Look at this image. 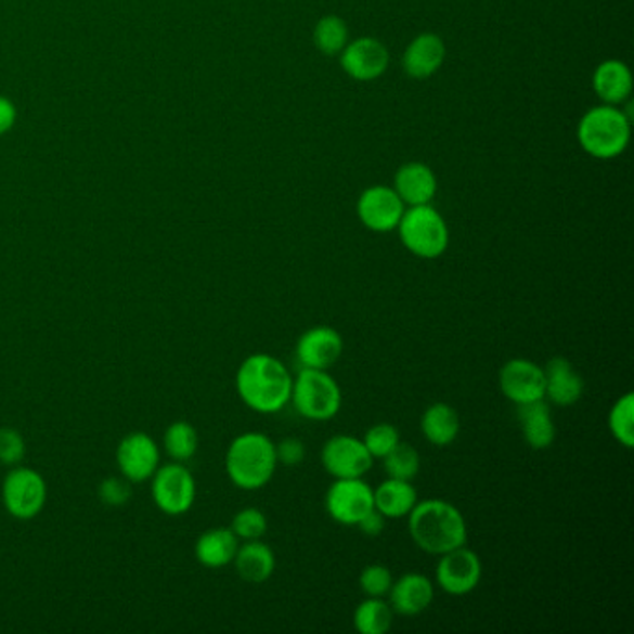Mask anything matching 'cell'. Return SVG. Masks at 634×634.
Masks as SVG:
<instances>
[{"mask_svg": "<svg viewBox=\"0 0 634 634\" xmlns=\"http://www.w3.org/2000/svg\"><path fill=\"white\" fill-rule=\"evenodd\" d=\"M25 439L14 428H0V464L17 465L25 458Z\"/></svg>", "mask_w": 634, "mask_h": 634, "instance_id": "e575fe53", "label": "cell"}, {"mask_svg": "<svg viewBox=\"0 0 634 634\" xmlns=\"http://www.w3.org/2000/svg\"><path fill=\"white\" fill-rule=\"evenodd\" d=\"M15 118H17V112H15L12 101H8L7 98H0V134H4V132L14 127Z\"/></svg>", "mask_w": 634, "mask_h": 634, "instance_id": "f35d334b", "label": "cell"}, {"mask_svg": "<svg viewBox=\"0 0 634 634\" xmlns=\"http://www.w3.org/2000/svg\"><path fill=\"white\" fill-rule=\"evenodd\" d=\"M392 579L391 569L381 566V564H371L366 566L360 575V588L366 597H386L391 590Z\"/></svg>", "mask_w": 634, "mask_h": 634, "instance_id": "836d02e7", "label": "cell"}, {"mask_svg": "<svg viewBox=\"0 0 634 634\" xmlns=\"http://www.w3.org/2000/svg\"><path fill=\"white\" fill-rule=\"evenodd\" d=\"M340 66L348 77L368 82L378 79L389 66V53L381 41L360 38L342 49Z\"/></svg>", "mask_w": 634, "mask_h": 634, "instance_id": "2e32d148", "label": "cell"}, {"mask_svg": "<svg viewBox=\"0 0 634 634\" xmlns=\"http://www.w3.org/2000/svg\"><path fill=\"white\" fill-rule=\"evenodd\" d=\"M275 454H277V462L283 465H298L306 458V445L303 441L298 438H285L275 445Z\"/></svg>", "mask_w": 634, "mask_h": 634, "instance_id": "8d00e7d4", "label": "cell"}, {"mask_svg": "<svg viewBox=\"0 0 634 634\" xmlns=\"http://www.w3.org/2000/svg\"><path fill=\"white\" fill-rule=\"evenodd\" d=\"M241 540L235 536V532L225 527H218V529H210L203 532L202 536L197 538L196 553L197 562L209 569H220L230 566L235 560L236 551L241 545Z\"/></svg>", "mask_w": 634, "mask_h": 634, "instance_id": "44dd1931", "label": "cell"}, {"mask_svg": "<svg viewBox=\"0 0 634 634\" xmlns=\"http://www.w3.org/2000/svg\"><path fill=\"white\" fill-rule=\"evenodd\" d=\"M394 190L404 205H428L438 192V181L426 164L407 163L394 176Z\"/></svg>", "mask_w": 634, "mask_h": 634, "instance_id": "ffe728a7", "label": "cell"}, {"mask_svg": "<svg viewBox=\"0 0 634 634\" xmlns=\"http://www.w3.org/2000/svg\"><path fill=\"white\" fill-rule=\"evenodd\" d=\"M321 462L327 475L335 480L340 478H363L371 471L374 458L366 451L363 439L340 434L327 439L322 447Z\"/></svg>", "mask_w": 634, "mask_h": 634, "instance_id": "30bf717a", "label": "cell"}, {"mask_svg": "<svg viewBox=\"0 0 634 634\" xmlns=\"http://www.w3.org/2000/svg\"><path fill=\"white\" fill-rule=\"evenodd\" d=\"M196 478L179 462L160 465L151 477V495L166 516H183L196 501Z\"/></svg>", "mask_w": 634, "mask_h": 634, "instance_id": "ba28073f", "label": "cell"}, {"mask_svg": "<svg viewBox=\"0 0 634 634\" xmlns=\"http://www.w3.org/2000/svg\"><path fill=\"white\" fill-rule=\"evenodd\" d=\"M267 529H269V521L259 508H244L233 517V523H231V530L235 532V536L244 542L261 540L267 534Z\"/></svg>", "mask_w": 634, "mask_h": 634, "instance_id": "d6a6232c", "label": "cell"}, {"mask_svg": "<svg viewBox=\"0 0 634 634\" xmlns=\"http://www.w3.org/2000/svg\"><path fill=\"white\" fill-rule=\"evenodd\" d=\"M163 441L164 451L168 452V456L179 464L189 462L199 447V436H197L196 428L186 420L171 423L168 430L164 432Z\"/></svg>", "mask_w": 634, "mask_h": 634, "instance_id": "83f0119b", "label": "cell"}, {"mask_svg": "<svg viewBox=\"0 0 634 634\" xmlns=\"http://www.w3.org/2000/svg\"><path fill=\"white\" fill-rule=\"evenodd\" d=\"M384 467H386L387 477L412 482L420 469V456L412 445H405L400 441L399 445L384 458Z\"/></svg>", "mask_w": 634, "mask_h": 634, "instance_id": "4dcf8cb0", "label": "cell"}, {"mask_svg": "<svg viewBox=\"0 0 634 634\" xmlns=\"http://www.w3.org/2000/svg\"><path fill=\"white\" fill-rule=\"evenodd\" d=\"M366 451L374 460H384L400 443V432L389 423H379L366 430L363 438Z\"/></svg>", "mask_w": 634, "mask_h": 634, "instance_id": "1f68e13d", "label": "cell"}, {"mask_svg": "<svg viewBox=\"0 0 634 634\" xmlns=\"http://www.w3.org/2000/svg\"><path fill=\"white\" fill-rule=\"evenodd\" d=\"M391 605L384 597H366L353 612V627L361 634H386L392 625Z\"/></svg>", "mask_w": 634, "mask_h": 634, "instance_id": "4316f807", "label": "cell"}, {"mask_svg": "<svg viewBox=\"0 0 634 634\" xmlns=\"http://www.w3.org/2000/svg\"><path fill=\"white\" fill-rule=\"evenodd\" d=\"M275 467V443L261 432L236 436L225 452V473L238 490H261L274 478Z\"/></svg>", "mask_w": 634, "mask_h": 634, "instance_id": "3957f363", "label": "cell"}, {"mask_svg": "<svg viewBox=\"0 0 634 634\" xmlns=\"http://www.w3.org/2000/svg\"><path fill=\"white\" fill-rule=\"evenodd\" d=\"M417 503V491L407 480L387 477L386 482L374 490V508L386 519L410 516Z\"/></svg>", "mask_w": 634, "mask_h": 634, "instance_id": "cb8c5ba5", "label": "cell"}, {"mask_svg": "<svg viewBox=\"0 0 634 634\" xmlns=\"http://www.w3.org/2000/svg\"><path fill=\"white\" fill-rule=\"evenodd\" d=\"M577 137L592 157L614 158L627 147L631 119L614 106H597L584 114Z\"/></svg>", "mask_w": 634, "mask_h": 634, "instance_id": "277c9868", "label": "cell"}, {"mask_svg": "<svg viewBox=\"0 0 634 634\" xmlns=\"http://www.w3.org/2000/svg\"><path fill=\"white\" fill-rule=\"evenodd\" d=\"M517 407H519V423H521V432L527 445L536 451L549 449L556 439V426L549 405L545 404V400H538V402L517 405Z\"/></svg>", "mask_w": 634, "mask_h": 634, "instance_id": "7402d4cb", "label": "cell"}, {"mask_svg": "<svg viewBox=\"0 0 634 634\" xmlns=\"http://www.w3.org/2000/svg\"><path fill=\"white\" fill-rule=\"evenodd\" d=\"M345 340L339 332L329 326H316L300 335L296 342V358L303 368L327 371L340 360Z\"/></svg>", "mask_w": 634, "mask_h": 634, "instance_id": "9a60e30c", "label": "cell"}, {"mask_svg": "<svg viewBox=\"0 0 634 634\" xmlns=\"http://www.w3.org/2000/svg\"><path fill=\"white\" fill-rule=\"evenodd\" d=\"M374 510V490L363 478H340L326 493L327 516L339 525L358 527Z\"/></svg>", "mask_w": 634, "mask_h": 634, "instance_id": "9c48e42d", "label": "cell"}, {"mask_svg": "<svg viewBox=\"0 0 634 634\" xmlns=\"http://www.w3.org/2000/svg\"><path fill=\"white\" fill-rule=\"evenodd\" d=\"M410 536L418 549L441 556L467 543V523L454 504L428 499L410 512Z\"/></svg>", "mask_w": 634, "mask_h": 634, "instance_id": "7a4b0ae2", "label": "cell"}, {"mask_svg": "<svg viewBox=\"0 0 634 634\" xmlns=\"http://www.w3.org/2000/svg\"><path fill=\"white\" fill-rule=\"evenodd\" d=\"M499 387L516 405L545 400V371L525 358L506 361L499 373Z\"/></svg>", "mask_w": 634, "mask_h": 634, "instance_id": "4fadbf2b", "label": "cell"}, {"mask_svg": "<svg viewBox=\"0 0 634 634\" xmlns=\"http://www.w3.org/2000/svg\"><path fill=\"white\" fill-rule=\"evenodd\" d=\"M594 90L607 105H620L631 95L633 77L620 60H607L594 73Z\"/></svg>", "mask_w": 634, "mask_h": 634, "instance_id": "484cf974", "label": "cell"}, {"mask_svg": "<svg viewBox=\"0 0 634 634\" xmlns=\"http://www.w3.org/2000/svg\"><path fill=\"white\" fill-rule=\"evenodd\" d=\"M404 210V202L400 199L397 190L389 186H373L365 190L358 202V217L361 223L374 233L397 230Z\"/></svg>", "mask_w": 634, "mask_h": 634, "instance_id": "5bb4252c", "label": "cell"}, {"mask_svg": "<svg viewBox=\"0 0 634 634\" xmlns=\"http://www.w3.org/2000/svg\"><path fill=\"white\" fill-rule=\"evenodd\" d=\"M608 428L616 441L625 449L634 447V392H625L616 400L608 413Z\"/></svg>", "mask_w": 634, "mask_h": 634, "instance_id": "f1b7e54d", "label": "cell"}, {"mask_svg": "<svg viewBox=\"0 0 634 634\" xmlns=\"http://www.w3.org/2000/svg\"><path fill=\"white\" fill-rule=\"evenodd\" d=\"M2 504L10 516L30 521L47 504V482L30 467H14L2 482Z\"/></svg>", "mask_w": 634, "mask_h": 634, "instance_id": "52a82bcc", "label": "cell"}, {"mask_svg": "<svg viewBox=\"0 0 634 634\" xmlns=\"http://www.w3.org/2000/svg\"><path fill=\"white\" fill-rule=\"evenodd\" d=\"M361 532L365 534V536H379L381 532H384V527H386V517L381 516L376 508L373 512H368L363 519H361L360 523Z\"/></svg>", "mask_w": 634, "mask_h": 634, "instance_id": "74e56055", "label": "cell"}, {"mask_svg": "<svg viewBox=\"0 0 634 634\" xmlns=\"http://www.w3.org/2000/svg\"><path fill=\"white\" fill-rule=\"evenodd\" d=\"M131 495V482L127 478H106L99 486V497L108 506H124L129 503Z\"/></svg>", "mask_w": 634, "mask_h": 634, "instance_id": "d590c367", "label": "cell"}, {"mask_svg": "<svg viewBox=\"0 0 634 634\" xmlns=\"http://www.w3.org/2000/svg\"><path fill=\"white\" fill-rule=\"evenodd\" d=\"M233 564H235L236 573L241 575L243 581L261 584L274 575V551L261 540H251L244 545H238Z\"/></svg>", "mask_w": 634, "mask_h": 634, "instance_id": "603a6c76", "label": "cell"}, {"mask_svg": "<svg viewBox=\"0 0 634 634\" xmlns=\"http://www.w3.org/2000/svg\"><path fill=\"white\" fill-rule=\"evenodd\" d=\"M314 46L327 56L342 53L348 46V27L337 15L322 17L314 27Z\"/></svg>", "mask_w": 634, "mask_h": 634, "instance_id": "f546056e", "label": "cell"}, {"mask_svg": "<svg viewBox=\"0 0 634 634\" xmlns=\"http://www.w3.org/2000/svg\"><path fill=\"white\" fill-rule=\"evenodd\" d=\"M290 402L296 412L309 420H329L340 412L342 391L334 376L319 368H303L293 381Z\"/></svg>", "mask_w": 634, "mask_h": 634, "instance_id": "8992f818", "label": "cell"}, {"mask_svg": "<svg viewBox=\"0 0 634 634\" xmlns=\"http://www.w3.org/2000/svg\"><path fill=\"white\" fill-rule=\"evenodd\" d=\"M387 595L394 614L418 616L432 605L434 584L423 573H404Z\"/></svg>", "mask_w": 634, "mask_h": 634, "instance_id": "e0dca14e", "label": "cell"}, {"mask_svg": "<svg viewBox=\"0 0 634 634\" xmlns=\"http://www.w3.org/2000/svg\"><path fill=\"white\" fill-rule=\"evenodd\" d=\"M118 469L131 484L147 482L160 467L157 441L145 432H132L121 439L116 451Z\"/></svg>", "mask_w": 634, "mask_h": 634, "instance_id": "7c38bea8", "label": "cell"}, {"mask_svg": "<svg viewBox=\"0 0 634 634\" xmlns=\"http://www.w3.org/2000/svg\"><path fill=\"white\" fill-rule=\"evenodd\" d=\"M482 579V560L465 545L439 556L436 581L445 594L462 597L471 594Z\"/></svg>", "mask_w": 634, "mask_h": 634, "instance_id": "8fae6325", "label": "cell"}, {"mask_svg": "<svg viewBox=\"0 0 634 634\" xmlns=\"http://www.w3.org/2000/svg\"><path fill=\"white\" fill-rule=\"evenodd\" d=\"M293 381L295 378L282 360L270 353H251L238 366L235 386L249 410L272 415L290 402Z\"/></svg>", "mask_w": 634, "mask_h": 634, "instance_id": "6da1fadb", "label": "cell"}, {"mask_svg": "<svg viewBox=\"0 0 634 634\" xmlns=\"http://www.w3.org/2000/svg\"><path fill=\"white\" fill-rule=\"evenodd\" d=\"M545 371V397L560 407L573 405L584 394V379L566 358H553Z\"/></svg>", "mask_w": 634, "mask_h": 634, "instance_id": "ac0fdd59", "label": "cell"}, {"mask_svg": "<svg viewBox=\"0 0 634 634\" xmlns=\"http://www.w3.org/2000/svg\"><path fill=\"white\" fill-rule=\"evenodd\" d=\"M445 60V43L436 34H420L407 46L404 53V72L412 79H428Z\"/></svg>", "mask_w": 634, "mask_h": 634, "instance_id": "d6986e66", "label": "cell"}, {"mask_svg": "<svg viewBox=\"0 0 634 634\" xmlns=\"http://www.w3.org/2000/svg\"><path fill=\"white\" fill-rule=\"evenodd\" d=\"M460 415L451 404L436 402L420 417V432L434 447H449L460 436Z\"/></svg>", "mask_w": 634, "mask_h": 634, "instance_id": "d4e9b609", "label": "cell"}, {"mask_svg": "<svg viewBox=\"0 0 634 634\" xmlns=\"http://www.w3.org/2000/svg\"><path fill=\"white\" fill-rule=\"evenodd\" d=\"M400 241L404 248L420 259H438L449 248V228L438 210L428 205H415L400 218Z\"/></svg>", "mask_w": 634, "mask_h": 634, "instance_id": "5b68a950", "label": "cell"}]
</instances>
